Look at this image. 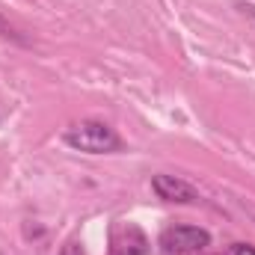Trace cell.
Returning a JSON list of instances; mask_svg holds the SVG:
<instances>
[{"instance_id":"1","label":"cell","mask_w":255,"mask_h":255,"mask_svg":"<svg viewBox=\"0 0 255 255\" xmlns=\"http://www.w3.org/2000/svg\"><path fill=\"white\" fill-rule=\"evenodd\" d=\"M63 142L83 154H116L122 151V136L101 119H80L63 130Z\"/></svg>"},{"instance_id":"2","label":"cell","mask_w":255,"mask_h":255,"mask_svg":"<svg viewBox=\"0 0 255 255\" xmlns=\"http://www.w3.org/2000/svg\"><path fill=\"white\" fill-rule=\"evenodd\" d=\"M211 247V232L199 226H169L160 235V250L166 255H193Z\"/></svg>"},{"instance_id":"3","label":"cell","mask_w":255,"mask_h":255,"mask_svg":"<svg viewBox=\"0 0 255 255\" xmlns=\"http://www.w3.org/2000/svg\"><path fill=\"white\" fill-rule=\"evenodd\" d=\"M151 190H154L157 199L175 202V205H193V202L199 199V193H196L193 184H187V181L178 178V175H166V172H160V175L151 178Z\"/></svg>"},{"instance_id":"4","label":"cell","mask_w":255,"mask_h":255,"mask_svg":"<svg viewBox=\"0 0 255 255\" xmlns=\"http://www.w3.org/2000/svg\"><path fill=\"white\" fill-rule=\"evenodd\" d=\"M232 255H255V247H250V244H235L232 247Z\"/></svg>"},{"instance_id":"5","label":"cell","mask_w":255,"mask_h":255,"mask_svg":"<svg viewBox=\"0 0 255 255\" xmlns=\"http://www.w3.org/2000/svg\"><path fill=\"white\" fill-rule=\"evenodd\" d=\"M60 255H83V250H80V244H74V241H68L63 250H60Z\"/></svg>"},{"instance_id":"6","label":"cell","mask_w":255,"mask_h":255,"mask_svg":"<svg viewBox=\"0 0 255 255\" xmlns=\"http://www.w3.org/2000/svg\"><path fill=\"white\" fill-rule=\"evenodd\" d=\"M241 9H250V15H253V21H255V6H241Z\"/></svg>"},{"instance_id":"7","label":"cell","mask_w":255,"mask_h":255,"mask_svg":"<svg viewBox=\"0 0 255 255\" xmlns=\"http://www.w3.org/2000/svg\"><path fill=\"white\" fill-rule=\"evenodd\" d=\"M193 255H208V253H205V250H202V253H193Z\"/></svg>"}]
</instances>
